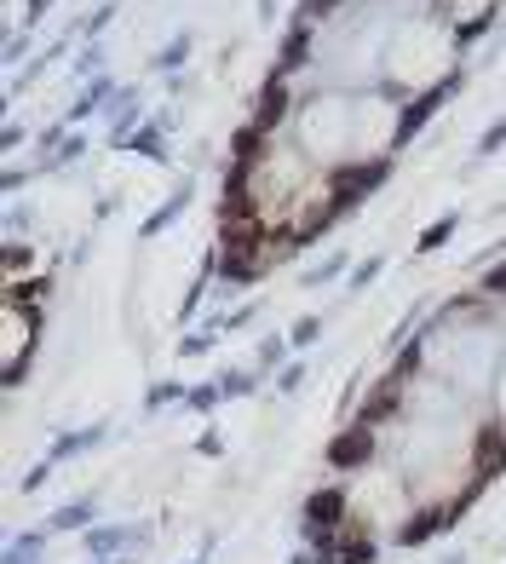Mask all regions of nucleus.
<instances>
[{"instance_id":"nucleus-1","label":"nucleus","mask_w":506,"mask_h":564,"mask_svg":"<svg viewBox=\"0 0 506 564\" xmlns=\"http://www.w3.org/2000/svg\"><path fill=\"white\" fill-rule=\"evenodd\" d=\"M506 0H299L213 208V277L259 288L403 162Z\"/></svg>"},{"instance_id":"nucleus-2","label":"nucleus","mask_w":506,"mask_h":564,"mask_svg":"<svg viewBox=\"0 0 506 564\" xmlns=\"http://www.w3.org/2000/svg\"><path fill=\"white\" fill-rule=\"evenodd\" d=\"M506 478V254L443 294L345 409L299 501V564L432 547Z\"/></svg>"}]
</instances>
